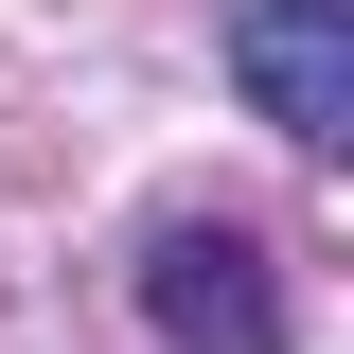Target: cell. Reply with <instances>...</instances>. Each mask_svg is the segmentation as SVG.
Returning a JSON list of instances; mask_svg holds the SVG:
<instances>
[{
  "label": "cell",
  "mask_w": 354,
  "mask_h": 354,
  "mask_svg": "<svg viewBox=\"0 0 354 354\" xmlns=\"http://www.w3.org/2000/svg\"><path fill=\"white\" fill-rule=\"evenodd\" d=\"M142 319H160L177 354H283V266H266V230L177 213L160 248H142Z\"/></svg>",
  "instance_id": "1"
},
{
  "label": "cell",
  "mask_w": 354,
  "mask_h": 354,
  "mask_svg": "<svg viewBox=\"0 0 354 354\" xmlns=\"http://www.w3.org/2000/svg\"><path fill=\"white\" fill-rule=\"evenodd\" d=\"M230 88L283 142H337L354 124V0H248L230 18Z\"/></svg>",
  "instance_id": "2"
}]
</instances>
